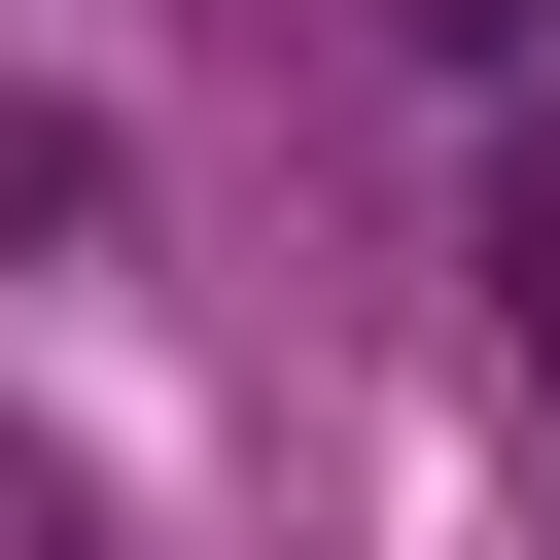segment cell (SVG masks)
<instances>
[{"instance_id":"cell-1","label":"cell","mask_w":560,"mask_h":560,"mask_svg":"<svg viewBox=\"0 0 560 560\" xmlns=\"http://www.w3.org/2000/svg\"><path fill=\"white\" fill-rule=\"evenodd\" d=\"M420 70H455V105H525V0H420Z\"/></svg>"}]
</instances>
